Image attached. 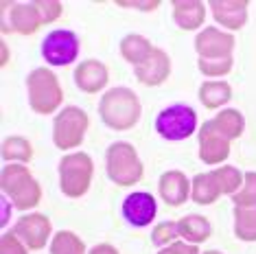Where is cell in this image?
<instances>
[{
	"label": "cell",
	"mask_w": 256,
	"mask_h": 254,
	"mask_svg": "<svg viewBox=\"0 0 256 254\" xmlns=\"http://www.w3.org/2000/svg\"><path fill=\"white\" fill-rule=\"evenodd\" d=\"M210 9L217 18L219 24H224L226 28H241L246 24L248 18V2H234V0H228V2H210Z\"/></svg>",
	"instance_id": "16"
},
{
	"label": "cell",
	"mask_w": 256,
	"mask_h": 254,
	"mask_svg": "<svg viewBox=\"0 0 256 254\" xmlns=\"http://www.w3.org/2000/svg\"><path fill=\"white\" fill-rule=\"evenodd\" d=\"M230 86L226 82H206L200 88V99L206 108H219L226 101H230Z\"/></svg>",
	"instance_id": "23"
},
{
	"label": "cell",
	"mask_w": 256,
	"mask_h": 254,
	"mask_svg": "<svg viewBox=\"0 0 256 254\" xmlns=\"http://www.w3.org/2000/svg\"><path fill=\"white\" fill-rule=\"evenodd\" d=\"M160 254H200V252H197L195 246L182 244V241H176V244H171L168 248H164Z\"/></svg>",
	"instance_id": "33"
},
{
	"label": "cell",
	"mask_w": 256,
	"mask_h": 254,
	"mask_svg": "<svg viewBox=\"0 0 256 254\" xmlns=\"http://www.w3.org/2000/svg\"><path fill=\"white\" fill-rule=\"evenodd\" d=\"M195 125L197 114L193 112V108L184 106V103L162 110L156 118V132L166 140H184L195 132Z\"/></svg>",
	"instance_id": "6"
},
{
	"label": "cell",
	"mask_w": 256,
	"mask_h": 254,
	"mask_svg": "<svg viewBox=\"0 0 256 254\" xmlns=\"http://www.w3.org/2000/svg\"><path fill=\"white\" fill-rule=\"evenodd\" d=\"M2 204H4V215H2V226H4L7 219H9V202H7V198H2Z\"/></svg>",
	"instance_id": "36"
},
{
	"label": "cell",
	"mask_w": 256,
	"mask_h": 254,
	"mask_svg": "<svg viewBox=\"0 0 256 254\" xmlns=\"http://www.w3.org/2000/svg\"><path fill=\"white\" fill-rule=\"evenodd\" d=\"M206 254H221V252H214V250H212V252H206Z\"/></svg>",
	"instance_id": "38"
},
{
	"label": "cell",
	"mask_w": 256,
	"mask_h": 254,
	"mask_svg": "<svg viewBox=\"0 0 256 254\" xmlns=\"http://www.w3.org/2000/svg\"><path fill=\"white\" fill-rule=\"evenodd\" d=\"M120 7H136V9H156L158 2H118Z\"/></svg>",
	"instance_id": "34"
},
{
	"label": "cell",
	"mask_w": 256,
	"mask_h": 254,
	"mask_svg": "<svg viewBox=\"0 0 256 254\" xmlns=\"http://www.w3.org/2000/svg\"><path fill=\"white\" fill-rule=\"evenodd\" d=\"M44 24L42 18H40L36 4H14V11H11V26L16 28L18 33H36L38 26Z\"/></svg>",
	"instance_id": "19"
},
{
	"label": "cell",
	"mask_w": 256,
	"mask_h": 254,
	"mask_svg": "<svg viewBox=\"0 0 256 254\" xmlns=\"http://www.w3.org/2000/svg\"><path fill=\"white\" fill-rule=\"evenodd\" d=\"M160 195L166 204L171 206H180L188 200L190 188H188V180L184 178V173L180 171H166L160 178Z\"/></svg>",
	"instance_id": "14"
},
{
	"label": "cell",
	"mask_w": 256,
	"mask_h": 254,
	"mask_svg": "<svg viewBox=\"0 0 256 254\" xmlns=\"http://www.w3.org/2000/svg\"><path fill=\"white\" fill-rule=\"evenodd\" d=\"M210 123L217 127L221 134L228 136L230 140L236 136H241V132H243V116L236 112V110H224V112H219Z\"/></svg>",
	"instance_id": "24"
},
{
	"label": "cell",
	"mask_w": 256,
	"mask_h": 254,
	"mask_svg": "<svg viewBox=\"0 0 256 254\" xmlns=\"http://www.w3.org/2000/svg\"><path fill=\"white\" fill-rule=\"evenodd\" d=\"M14 232L18 234V239L24 244L26 248L31 250H42L48 241V234H50V222L46 219L44 215H26L22 217L18 224H16Z\"/></svg>",
	"instance_id": "11"
},
{
	"label": "cell",
	"mask_w": 256,
	"mask_h": 254,
	"mask_svg": "<svg viewBox=\"0 0 256 254\" xmlns=\"http://www.w3.org/2000/svg\"><path fill=\"white\" fill-rule=\"evenodd\" d=\"M173 16L182 28H197L206 18V7L197 0H176L173 2Z\"/></svg>",
	"instance_id": "17"
},
{
	"label": "cell",
	"mask_w": 256,
	"mask_h": 254,
	"mask_svg": "<svg viewBox=\"0 0 256 254\" xmlns=\"http://www.w3.org/2000/svg\"><path fill=\"white\" fill-rule=\"evenodd\" d=\"M2 158L4 160H31V145L20 136H14V138H4L2 142Z\"/></svg>",
	"instance_id": "26"
},
{
	"label": "cell",
	"mask_w": 256,
	"mask_h": 254,
	"mask_svg": "<svg viewBox=\"0 0 256 254\" xmlns=\"http://www.w3.org/2000/svg\"><path fill=\"white\" fill-rule=\"evenodd\" d=\"M212 173H214V178H217V182H219V186L224 193H234L243 182L241 171L234 169V166H221V169L212 171Z\"/></svg>",
	"instance_id": "27"
},
{
	"label": "cell",
	"mask_w": 256,
	"mask_h": 254,
	"mask_svg": "<svg viewBox=\"0 0 256 254\" xmlns=\"http://www.w3.org/2000/svg\"><path fill=\"white\" fill-rule=\"evenodd\" d=\"M234 46V38L219 28H204L195 40V48L202 60H226L230 57V50Z\"/></svg>",
	"instance_id": "10"
},
{
	"label": "cell",
	"mask_w": 256,
	"mask_h": 254,
	"mask_svg": "<svg viewBox=\"0 0 256 254\" xmlns=\"http://www.w3.org/2000/svg\"><path fill=\"white\" fill-rule=\"evenodd\" d=\"M40 14V18H42L44 24H50V22H55L57 18L62 16V4L60 2H48V0H38V2H33Z\"/></svg>",
	"instance_id": "31"
},
{
	"label": "cell",
	"mask_w": 256,
	"mask_h": 254,
	"mask_svg": "<svg viewBox=\"0 0 256 254\" xmlns=\"http://www.w3.org/2000/svg\"><path fill=\"white\" fill-rule=\"evenodd\" d=\"M77 53H79V40L68 28H57V31H50L44 38L42 55L53 66H66V64L74 62Z\"/></svg>",
	"instance_id": "8"
},
{
	"label": "cell",
	"mask_w": 256,
	"mask_h": 254,
	"mask_svg": "<svg viewBox=\"0 0 256 254\" xmlns=\"http://www.w3.org/2000/svg\"><path fill=\"white\" fill-rule=\"evenodd\" d=\"M224 195L214 173H200L193 180V190H190V198H193L197 204H212L214 200Z\"/></svg>",
	"instance_id": "18"
},
{
	"label": "cell",
	"mask_w": 256,
	"mask_h": 254,
	"mask_svg": "<svg viewBox=\"0 0 256 254\" xmlns=\"http://www.w3.org/2000/svg\"><path fill=\"white\" fill-rule=\"evenodd\" d=\"M0 46H2V66H4L9 60V50H7V44H0Z\"/></svg>",
	"instance_id": "37"
},
{
	"label": "cell",
	"mask_w": 256,
	"mask_h": 254,
	"mask_svg": "<svg viewBox=\"0 0 256 254\" xmlns=\"http://www.w3.org/2000/svg\"><path fill=\"white\" fill-rule=\"evenodd\" d=\"M234 230L236 236L243 241H254L256 239V204L254 206H236L234 208Z\"/></svg>",
	"instance_id": "21"
},
{
	"label": "cell",
	"mask_w": 256,
	"mask_h": 254,
	"mask_svg": "<svg viewBox=\"0 0 256 254\" xmlns=\"http://www.w3.org/2000/svg\"><path fill=\"white\" fill-rule=\"evenodd\" d=\"M151 50H154V46L140 36H127L123 42H120V53H123V57L127 62L136 64V66L147 60L151 55Z\"/></svg>",
	"instance_id": "22"
},
{
	"label": "cell",
	"mask_w": 256,
	"mask_h": 254,
	"mask_svg": "<svg viewBox=\"0 0 256 254\" xmlns=\"http://www.w3.org/2000/svg\"><path fill=\"white\" fill-rule=\"evenodd\" d=\"M108 176L120 186H132L142 178V162L130 142H114L108 149Z\"/></svg>",
	"instance_id": "4"
},
{
	"label": "cell",
	"mask_w": 256,
	"mask_h": 254,
	"mask_svg": "<svg viewBox=\"0 0 256 254\" xmlns=\"http://www.w3.org/2000/svg\"><path fill=\"white\" fill-rule=\"evenodd\" d=\"M178 228H180V236H184L188 244H202L210 234L208 219H204L200 215H186L184 219L178 222Z\"/></svg>",
	"instance_id": "20"
},
{
	"label": "cell",
	"mask_w": 256,
	"mask_h": 254,
	"mask_svg": "<svg viewBox=\"0 0 256 254\" xmlns=\"http://www.w3.org/2000/svg\"><path fill=\"white\" fill-rule=\"evenodd\" d=\"M156 212H158V206H156V200L151 193H132L130 198L123 202V217L132 226H147V224L154 222Z\"/></svg>",
	"instance_id": "12"
},
{
	"label": "cell",
	"mask_w": 256,
	"mask_h": 254,
	"mask_svg": "<svg viewBox=\"0 0 256 254\" xmlns=\"http://www.w3.org/2000/svg\"><path fill=\"white\" fill-rule=\"evenodd\" d=\"M98 114L112 130H130L140 118V103L130 88H114L103 94Z\"/></svg>",
	"instance_id": "1"
},
{
	"label": "cell",
	"mask_w": 256,
	"mask_h": 254,
	"mask_svg": "<svg viewBox=\"0 0 256 254\" xmlns=\"http://www.w3.org/2000/svg\"><path fill=\"white\" fill-rule=\"evenodd\" d=\"M180 236V228L178 224L173 222H164L160 226H156L154 230V244L156 246H166V244H173V239Z\"/></svg>",
	"instance_id": "30"
},
{
	"label": "cell",
	"mask_w": 256,
	"mask_h": 254,
	"mask_svg": "<svg viewBox=\"0 0 256 254\" xmlns=\"http://www.w3.org/2000/svg\"><path fill=\"white\" fill-rule=\"evenodd\" d=\"M62 190L68 198H81L90 186L92 178V160L86 154H68L60 162Z\"/></svg>",
	"instance_id": "5"
},
{
	"label": "cell",
	"mask_w": 256,
	"mask_h": 254,
	"mask_svg": "<svg viewBox=\"0 0 256 254\" xmlns=\"http://www.w3.org/2000/svg\"><path fill=\"white\" fill-rule=\"evenodd\" d=\"M88 127V114L79 108H66L60 112V116L55 118V130L53 138L55 145L60 149H72L81 145Z\"/></svg>",
	"instance_id": "7"
},
{
	"label": "cell",
	"mask_w": 256,
	"mask_h": 254,
	"mask_svg": "<svg viewBox=\"0 0 256 254\" xmlns=\"http://www.w3.org/2000/svg\"><path fill=\"white\" fill-rule=\"evenodd\" d=\"M232 68V57H226V60H202L200 57V70L208 77H219V74L230 72Z\"/></svg>",
	"instance_id": "29"
},
{
	"label": "cell",
	"mask_w": 256,
	"mask_h": 254,
	"mask_svg": "<svg viewBox=\"0 0 256 254\" xmlns=\"http://www.w3.org/2000/svg\"><path fill=\"white\" fill-rule=\"evenodd\" d=\"M168 70H171L168 57H166L164 50H160V48H154L147 60L134 68L138 82H142L144 86H158V84H162L168 77Z\"/></svg>",
	"instance_id": "13"
},
{
	"label": "cell",
	"mask_w": 256,
	"mask_h": 254,
	"mask_svg": "<svg viewBox=\"0 0 256 254\" xmlns=\"http://www.w3.org/2000/svg\"><path fill=\"white\" fill-rule=\"evenodd\" d=\"M28 103L38 114L55 112L62 103V88L57 84V77L48 68H38L28 74Z\"/></svg>",
	"instance_id": "3"
},
{
	"label": "cell",
	"mask_w": 256,
	"mask_h": 254,
	"mask_svg": "<svg viewBox=\"0 0 256 254\" xmlns=\"http://www.w3.org/2000/svg\"><path fill=\"white\" fill-rule=\"evenodd\" d=\"M0 252H2V254H26V248L18 239V234H16V232H7V234L2 236Z\"/></svg>",
	"instance_id": "32"
},
{
	"label": "cell",
	"mask_w": 256,
	"mask_h": 254,
	"mask_svg": "<svg viewBox=\"0 0 256 254\" xmlns=\"http://www.w3.org/2000/svg\"><path fill=\"white\" fill-rule=\"evenodd\" d=\"M50 254H86V248L77 234L62 230L50 241Z\"/></svg>",
	"instance_id": "25"
},
{
	"label": "cell",
	"mask_w": 256,
	"mask_h": 254,
	"mask_svg": "<svg viewBox=\"0 0 256 254\" xmlns=\"http://www.w3.org/2000/svg\"><path fill=\"white\" fill-rule=\"evenodd\" d=\"M236 206H254L256 204V173H248L243 178V188L234 193Z\"/></svg>",
	"instance_id": "28"
},
{
	"label": "cell",
	"mask_w": 256,
	"mask_h": 254,
	"mask_svg": "<svg viewBox=\"0 0 256 254\" xmlns=\"http://www.w3.org/2000/svg\"><path fill=\"white\" fill-rule=\"evenodd\" d=\"M230 154V138L214 127L210 120L202 125L200 132V158L206 164H219Z\"/></svg>",
	"instance_id": "9"
},
{
	"label": "cell",
	"mask_w": 256,
	"mask_h": 254,
	"mask_svg": "<svg viewBox=\"0 0 256 254\" xmlns=\"http://www.w3.org/2000/svg\"><path fill=\"white\" fill-rule=\"evenodd\" d=\"M90 254H118V252H116L112 246H108V244H101V246H96V248H94V250H92Z\"/></svg>",
	"instance_id": "35"
},
{
	"label": "cell",
	"mask_w": 256,
	"mask_h": 254,
	"mask_svg": "<svg viewBox=\"0 0 256 254\" xmlns=\"http://www.w3.org/2000/svg\"><path fill=\"white\" fill-rule=\"evenodd\" d=\"M74 82L84 92H98L108 84V70L101 62L88 60L74 70Z\"/></svg>",
	"instance_id": "15"
},
{
	"label": "cell",
	"mask_w": 256,
	"mask_h": 254,
	"mask_svg": "<svg viewBox=\"0 0 256 254\" xmlns=\"http://www.w3.org/2000/svg\"><path fill=\"white\" fill-rule=\"evenodd\" d=\"M2 190L14 202L16 208L20 210L33 208L42 198V190H40L38 182L33 180V176L28 173L26 166L20 164H7L2 169Z\"/></svg>",
	"instance_id": "2"
}]
</instances>
